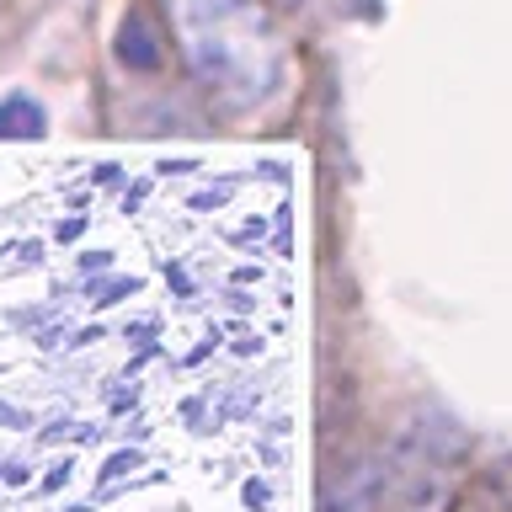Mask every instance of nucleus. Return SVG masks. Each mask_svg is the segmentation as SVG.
<instances>
[{
    "label": "nucleus",
    "mask_w": 512,
    "mask_h": 512,
    "mask_svg": "<svg viewBox=\"0 0 512 512\" xmlns=\"http://www.w3.org/2000/svg\"><path fill=\"white\" fill-rule=\"evenodd\" d=\"M160 11L208 102L251 112L283 91L288 54L262 0H160Z\"/></svg>",
    "instance_id": "f257e3e1"
},
{
    "label": "nucleus",
    "mask_w": 512,
    "mask_h": 512,
    "mask_svg": "<svg viewBox=\"0 0 512 512\" xmlns=\"http://www.w3.org/2000/svg\"><path fill=\"white\" fill-rule=\"evenodd\" d=\"M262 6H299V0H262Z\"/></svg>",
    "instance_id": "f03ea898"
}]
</instances>
